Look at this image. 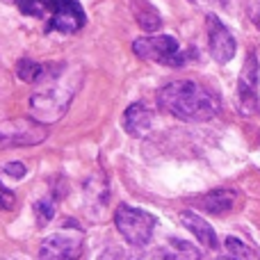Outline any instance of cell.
Instances as JSON below:
<instances>
[{
    "mask_svg": "<svg viewBox=\"0 0 260 260\" xmlns=\"http://www.w3.org/2000/svg\"><path fill=\"white\" fill-rule=\"evenodd\" d=\"M157 105L180 121H210L219 112V99L197 80H176L157 91Z\"/></svg>",
    "mask_w": 260,
    "mask_h": 260,
    "instance_id": "cell-2",
    "label": "cell"
},
{
    "mask_svg": "<svg viewBox=\"0 0 260 260\" xmlns=\"http://www.w3.org/2000/svg\"><path fill=\"white\" fill-rule=\"evenodd\" d=\"M197 3H203V5H224L229 0H197Z\"/></svg>",
    "mask_w": 260,
    "mask_h": 260,
    "instance_id": "cell-22",
    "label": "cell"
},
{
    "mask_svg": "<svg viewBox=\"0 0 260 260\" xmlns=\"http://www.w3.org/2000/svg\"><path fill=\"white\" fill-rule=\"evenodd\" d=\"M41 71H44V64L32 62V59H21L18 67H16V76L21 78L23 82H32V85L39 80Z\"/></svg>",
    "mask_w": 260,
    "mask_h": 260,
    "instance_id": "cell-16",
    "label": "cell"
},
{
    "mask_svg": "<svg viewBox=\"0 0 260 260\" xmlns=\"http://www.w3.org/2000/svg\"><path fill=\"white\" fill-rule=\"evenodd\" d=\"M48 137L46 123L37 119H7L0 123V144L5 146H37Z\"/></svg>",
    "mask_w": 260,
    "mask_h": 260,
    "instance_id": "cell-6",
    "label": "cell"
},
{
    "mask_svg": "<svg viewBox=\"0 0 260 260\" xmlns=\"http://www.w3.org/2000/svg\"><path fill=\"white\" fill-rule=\"evenodd\" d=\"M137 260H160V256H157V251H153V253H146V256H142Z\"/></svg>",
    "mask_w": 260,
    "mask_h": 260,
    "instance_id": "cell-23",
    "label": "cell"
},
{
    "mask_svg": "<svg viewBox=\"0 0 260 260\" xmlns=\"http://www.w3.org/2000/svg\"><path fill=\"white\" fill-rule=\"evenodd\" d=\"M114 224L121 238L133 247H146L155 231V217L135 206H119L114 212Z\"/></svg>",
    "mask_w": 260,
    "mask_h": 260,
    "instance_id": "cell-3",
    "label": "cell"
},
{
    "mask_svg": "<svg viewBox=\"0 0 260 260\" xmlns=\"http://www.w3.org/2000/svg\"><path fill=\"white\" fill-rule=\"evenodd\" d=\"M226 249L231 251V258H235V260H251L253 258V251L244 242H240L238 238H226Z\"/></svg>",
    "mask_w": 260,
    "mask_h": 260,
    "instance_id": "cell-18",
    "label": "cell"
},
{
    "mask_svg": "<svg viewBox=\"0 0 260 260\" xmlns=\"http://www.w3.org/2000/svg\"><path fill=\"white\" fill-rule=\"evenodd\" d=\"M123 128L133 137H146L153 128V112L148 105L133 103L123 114Z\"/></svg>",
    "mask_w": 260,
    "mask_h": 260,
    "instance_id": "cell-10",
    "label": "cell"
},
{
    "mask_svg": "<svg viewBox=\"0 0 260 260\" xmlns=\"http://www.w3.org/2000/svg\"><path fill=\"white\" fill-rule=\"evenodd\" d=\"M110 189H108V178L101 171H96L85 185V203H87V212L94 215L96 208H103L108 203Z\"/></svg>",
    "mask_w": 260,
    "mask_h": 260,
    "instance_id": "cell-13",
    "label": "cell"
},
{
    "mask_svg": "<svg viewBox=\"0 0 260 260\" xmlns=\"http://www.w3.org/2000/svg\"><path fill=\"white\" fill-rule=\"evenodd\" d=\"M208 25V48H210V55L215 62L226 64L235 57V50H238V44H235V37L215 14H208L206 18Z\"/></svg>",
    "mask_w": 260,
    "mask_h": 260,
    "instance_id": "cell-7",
    "label": "cell"
},
{
    "mask_svg": "<svg viewBox=\"0 0 260 260\" xmlns=\"http://www.w3.org/2000/svg\"><path fill=\"white\" fill-rule=\"evenodd\" d=\"M85 12L78 0H55L53 14H50V30L57 32H78L85 25Z\"/></svg>",
    "mask_w": 260,
    "mask_h": 260,
    "instance_id": "cell-9",
    "label": "cell"
},
{
    "mask_svg": "<svg viewBox=\"0 0 260 260\" xmlns=\"http://www.w3.org/2000/svg\"><path fill=\"white\" fill-rule=\"evenodd\" d=\"M85 233L76 221H67L62 229H57L53 235L41 242L39 260H78L82 253Z\"/></svg>",
    "mask_w": 260,
    "mask_h": 260,
    "instance_id": "cell-4",
    "label": "cell"
},
{
    "mask_svg": "<svg viewBox=\"0 0 260 260\" xmlns=\"http://www.w3.org/2000/svg\"><path fill=\"white\" fill-rule=\"evenodd\" d=\"M160 260H201V253L194 244L185 240H169L162 249H157Z\"/></svg>",
    "mask_w": 260,
    "mask_h": 260,
    "instance_id": "cell-14",
    "label": "cell"
},
{
    "mask_svg": "<svg viewBox=\"0 0 260 260\" xmlns=\"http://www.w3.org/2000/svg\"><path fill=\"white\" fill-rule=\"evenodd\" d=\"M53 7H55V0H18V9L25 16H35V18L53 14Z\"/></svg>",
    "mask_w": 260,
    "mask_h": 260,
    "instance_id": "cell-15",
    "label": "cell"
},
{
    "mask_svg": "<svg viewBox=\"0 0 260 260\" xmlns=\"http://www.w3.org/2000/svg\"><path fill=\"white\" fill-rule=\"evenodd\" d=\"M35 215H37V221H39V226H46L55 217V201H50V199H44V201H39L35 206Z\"/></svg>",
    "mask_w": 260,
    "mask_h": 260,
    "instance_id": "cell-19",
    "label": "cell"
},
{
    "mask_svg": "<svg viewBox=\"0 0 260 260\" xmlns=\"http://www.w3.org/2000/svg\"><path fill=\"white\" fill-rule=\"evenodd\" d=\"M235 201H238V194L233 192V189H212V192L203 194L201 199H199V208L206 212H210V215H224V212H231L235 206Z\"/></svg>",
    "mask_w": 260,
    "mask_h": 260,
    "instance_id": "cell-12",
    "label": "cell"
},
{
    "mask_svg": "<svg viewBox=\"0 0 260 260\" xmlns=\"http://www.w3.org/2000/svg\"><path fill=\"white\" fill-rule=\"evenodd\" d=\"M238 103L244 114H253L258 110V59L256 53H249L247 62L240 73L238 82Z\"/></svg>",
    "mask_w": 260,
    "mask_h": 260,
    "instance_id": "cell-8",
    "label": "cell"
},
{
    "mask_svg": "<svg viewBox=\"0 0 260 260\" xmlns=\"http://www.w3.org/2000/svg\"><path fill=\"white\" fill-rule=\"evenodd\" d=\"M3 171L7 176H12V178H23V176L27 174V169H25L23 162H7V165L3 167Z\"/></svg>",
    "mask_w": 260,
    "mask_h": 260,
    "instance_id": "cell-20",
    "label": "cell"
},
{
    "mask_svg": "<svg viewBox=\"0 0 260 260\" xmlns=\"http://www.w3.org/2000/svg\"><path fill=\"white\" fill-rule=\"evenodd\" d=\"M14 203H16V197H14L9 189L0 187V208H3V210H12Z\"/></svg>",
    "mask_w": 260,
    "mask_h": 260,
    "instance_id": "cell-21",
    "label": "cell"
},
{
    "mask_svg": "<svg viewBox=\"0 0 260 260\" xmlns=\"http://www.w3.org/2000/svg\"><path fill=\"white\" fill-rule=\"evenodd\" d=\"M82 73L71 64H44L39 80L35 82V91L30 96L32 119L41 123H55L67 114L78 87H80Z\"/></svg>",
    "mask_w": 260,
    "mask_h": 260,
    "instance_id": "cell-1",
    "label": "cell"
},
{
    "mask_svg": "<svg viewBox=\"0 0 260 260\" xmlns=\"http://www.w3.org/2000/svg\"><path fill=\"white\" fill-rule=\"evenodd\" d=\"M133 50L139 59L165 67H183L185 53L180 50V44L169 35H153V37H139L135 39Z\"/></svg>",
    "mask_w": 260,
    "mask_h": 260,
    "instance_id": "cell-5",
    "label": "cell"
},
{
    "mask_svg": "<svg viewBox=\"0 0 260 260\" xmlns=\"http://www.w3.org/2000/svg\"><path fill=\"white\" fill-rule=\"evenodd\" d=\"M3 3H7V5H14V3H16V0H3Z\"/></svg>",
    "mask_w": 260,
    "mask_h": 260,
    "instance_id": "cell-24",
    "label": "cell"
},
{
    "mask_svg": "<svg viewBox=\"0 0 260 260\" xmlns=\"http://www.w3.org/2000/svg\"><path fill=\"white\" fill-rule=\"evenodd\" d=\"M180 221L189 233L197 238V242H201L206 249H215L217 247V233L201 215H197L194 210H183L180 212Z\"/></svg>",
    "mask_w": 260,
    "mask_h": 260,
    "instance_id": "cell-11",
    "label": "cell"
},
{
    "mask_svg": "<svg viewBox=\"0 0 260 260\" xmlns=\"http://www.w3.org/2000/svg\"><path fill=\"white\" fill-rule=\"evenodd\" d=\"M137 21H139V25L144 27V30H148V32H153V30H157V27L162 25V21H160V16H157V12L151 7L148 3H144V9H139L137 7Z\"/></svg>",
    "mask_w": 260,
    "mask_h": 260,
    "instance_id": "cell-17",
    "label": "cell"
},
{
    "mask_svg": "<svg viewBox=\"0 0 260 260\" xmlns=\"http://www.w3.org/2000/svg\"><path fill=\"white\" fill-rule=\"evenodd\" d=\"M217 260H235V258H231V256H229V258H217Z\"/></svg>",
    "mask_w": 260,
    "mask_h": 260,
    "instance_id": "cell-25",
    "label": "cell"
}]
</instances>
